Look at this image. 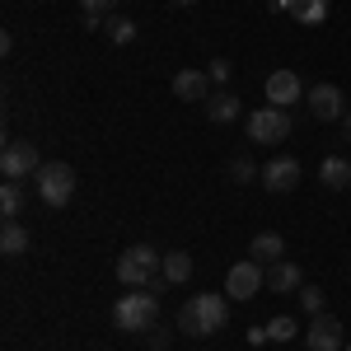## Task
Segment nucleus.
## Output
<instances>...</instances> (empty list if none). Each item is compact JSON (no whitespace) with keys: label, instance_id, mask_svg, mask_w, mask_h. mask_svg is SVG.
I'll use <instances>...</instances> for the list:
<instances>
[{"label":"nucleus","instance_id":"obj_1","mask_svg":"<svg viewBox=\"0 0 351 351\" xmlns=\"http://www.w3.org/2000/svg\"><path fill=\"white\" fill-rule=\"evenodd\" d=\"M230 324V300L216 295V291H202V295H192L183 309H178V328L188 332V337H211L220 328Z\"/></svg>","mask_w":351,"mask_h":351},{"label":"nucleus","instance_id":"obj_2","mask_svg":"<svg viewBox=\"0 0 351 351\" xmlns=\"http://www.w3.org/2000/svg\"><path fill=\"white\" fill-rule=\"evenodd\" d=\"M155 319H160V295L155 291H127L112 304V324L122 332H145V328H155Z\"/></svg>","mask_w":351,"mask_h":351},{"label":"nucleus","instance_id":"obj_3","mask_svg":"<svg viewBox=\"0 0 351 351\" xmlns=\"http://www.w3.org/2000/svg\"><path fill=\"white\" fill-rule=\"evenodd\" d=\"M160 263H164V253H155L150 243H136V248H127V253L117 258V281H122L127 291H145V286L160 276Z\"/></svg>","mask_w":351,"mask_h":351},{"label":"nucleus","instance_id":"obj_4","mask_svg":"<svg viewBox=\"0 0 351 351\" xmlns=\"http://www.w3.org/2000/svg\"><path fill=\"white\" fill-rule=\"evenodd\" d=\"M33 188H38V197H43L47 206H66V202L75 197V169H71V164H43V169L33 173Z\"/></svg>","mask_w":351,"mask_h":351},{"label":"nucleus","instance_id":"obj_5","mask_svg":"<svg viewBox=\"0 0 351 351\" xmlns=\"http://www.w3.org/2000/svg\"><path fill=\"white\" fill-rule=\"evenodd\" d=\"M291 136V112L286 108H253L248 112V141L253 145H276V141H286Z\"/></svg>","mask_w":351,"mask_h":351},{"label":"nucleus","instance_id":"obj_6","mask_svg":"<svg viewBox=\"0 0 351 351\" xmlns=\"http://www.w3.org/2000/svg\"><path fill=\"white\" fill-rule=\"evenodd\" d=\"M43 169V160H38V145L33 141H5V150H0V173L5 178H33Z\"/></svg>","mask_w":351,"mask_h":351},{"label":"nucleus","instance_id":"obj_7","mask_svg":"<svg viewBox=\"0 0 351 351\" xmlns=\"http://www.w3.org/2000/svg\"><path fill=\"white\" fill-rule=\"evenodd\" d=\"M263 286H267V271H263V263H253V258L248 263H234L230 276H225V295L230 300H253Z\"/></svg>","mask_w":351,"mask_h":351},{"label":"nucleus","instance_id":"obj_8","mask_svg":"<svg viewBox=\"0 0 351 351\" xmlns=\"http://www.w3.org/2000/svg\"><path fill=\"white\" fill-rule=\"evenodd\" d=\"M304 347H309V351H347L342 324H337L332 314H314L309 328H304Z\"/></svg>","mask_w":351,"mask_h":351},{"label":"nucleus","instance_id":"obj_9","mask_svg":"<svg viewBox=\"0 0 351 351\" xmlns=\"http://www.w3.org/2000/svg\"><path fill=\"white\" fill-rule=\"evenodd\" d=\"M309 112H314L319 122H342V117H347L342 89H337V84H314V89H309Z\"/></svg>","mask_w":351,"mask_h":351},{"label":"nucleus","instance_id":"obj_10","mask_svg":"<svg viewBox=\"0 0 351 351\" xmlns=\"http://www.w3.org/2000/svg\"><path fill=\"white\" fill-rule=\"evenodd\" d=\"M300 99H304V84H300V75L291 71V66L267 75V104L271 108H291V104H300Z\"/></svg>","mask_w":351,"mask_h":351},{"label":"nucleus","instance_id":"obj_11","mask_svg":"<svg viewBox=\"0 0 351 351\" xmlns=\"http://www.w3.org/2000/svg\"><path fill=\"white\" fill-rule=\"evenodd\" d=\"M300 183V164L291 155H276L271 164H263V188L267 192H291Z\"/></svg>","mask_w":351,"mask_h":351},{"label":"nucleus","instance_id":"obj_12","mask_svg":"<svg viewBox=\"0 0 351 351\" xmlns=\"http://www.w3.org/2000/svg\"><path fill=\"white\" fill-rule=\"evenodd\" d=\"M173 94L188 99V104H206L211 99V75L206 71H178L173 75Z\"/></svg>","mask_w":351,"mask_h":351},{"label":"nucleus","instance_id":"obj_13","mask_svg":"<svg viewBox=\"0 0 351 351\" xmlns=\"http://www.w3.org/2000/svg\"><path fill=\"white\" fill-rule=\"evenodd\" d=\"M239 112H243V104H239V94H230V89H216V94L206 99V117H211L216 127L239 122Z\"/></svg>","mask_w":351,"mask_h":351},{"label":"nucleus","instance_id":"obj_14","mask_svg":"<svg viewBox=\"0 0 351 351\" xmlns=\"http://www.w3.org/2000/svg\"><path fill=\"white\" fill-rule=\"evenodd\" d=\"M253 263H263V267H271V263H281L286 258V239L276 234V230H263V234H253Z\"/></svg>","mask_w":351,"mask_h":351},{"label":"nucleus","instance_id":"obj_15","mask_svg":"<svg viewBox=\"0 0 351 351\" xmlns=\"http://www.w3.org/2000/svg\"><path fill=\"white\" fill-rule=\"evenodd\" d=\"M267 286H271V291H281V295L300 291V286H304V271H300V263H286V258H281V263H271V267H267Z\"/></svg>","mask_w":351,"mask_h":351},{"label":"nucleus","instance_id":"obj_16","mask_svg":"<svg viewBox=\"0 0 351 351\" xmlns=\"http://www.w3.org/2000/svg\"><path fill=\"white\" fill-rule=\"evenodd\" d=\"M286 10H291V19H300L304 28L328 24V0H286Z\"/></svg>","mask_w":351,"mask_h":351},{"label":"nucleus","instance_id":"obj_17","mask_svg":"<svg viewBox=\"0 0 351 351\" xmlns=\"http://www.w3.org/2000/svg\"><path fill=\"white\" fill-rule=\"evenodd\" d=\"M160 276L169 281V286H183L192 276V253H183V248H173V253H164V263H160Z\"/></svg>","mask_w":351,"mask_h":351},{"label":"nucleus","instance_id":"obj_18","mask_svg":"<svg viewBox=\"0 0 351 351\" xmlns=\"http://www.w3.org/2000/svg\"><path fill=\"white\" fill-rule=\"evenodd\" d=\"M319 178H324V188H328V192L347 188V183H351V164L342 160V155H328V160L319 164Z\"/></svg>","mask_w":351,"mask_h":351},{"label":"nucleus","instance_id":"obj_19","mask_svg":"<svg viewBox=\"0 0 351 351\" xmlns=\"http://www.w3.org/2000/svg\"><path fill=\"white\" fill-rule=\"evenodd\" d=\"M24 248H28V230L19 220H5V230H0V253L14 258V253H24Z\"/></svg>","mask_w":351,"mask_h":351},{"label":"nucleus","instance_id":"obj_20","mask_svg":"<svg viewBox=\"0 0 351 351\" xmlns=\"http://www.w3.org/2000/svg\"><path fill=\"white\" fill-rule=\"evenodd\" d=\"M19 206H24V188L14 178H5V188H0V211H5V220L19 216Z\"/></svg>","mask_w":351,"mask_h":351},{"label":"nucleus","instance_id":"obj_21","mask_svg":"<svg viewBox=\"0 0 351 351\" xmlns=\"http://www.w3.org/2000/svg\"><path fill=\"white\" fill-rule=\"evenodd\" d=\"M104 33H108V43H117V47L136 43V24H132V19H122V14H112L108 24H104Z\"/></svg>","mask_w":351,"mask_h":351},{"label":"nucleus","instance_id":"obj_22","mask_svg":"<svg viewBox=\"0 0 351 351\" xmlns=\"http://www.w3.org/2000/svg\"><path fill=\"white\" fill-rule=\"evenodd\" d=\"M230 173H234V183H253V178H263V169H253L248 155H239V160L230 164Z\"/></svg>","mask_w":351,"mask_h":351},{"label":"nucleus","instance_id":"obj_23","mask_svg":"<svg viewBox=\"0 0 351 351\" xmlns=\"http://www.w3.org/2000/svg\"><path fill=\"white\" fill-rule=\"evenodd\" d=\"M300 304H304V314H309V319H314V314H324V291L300 286Z\"/></svg>","mask_w":351,"mask_h":351},{"label":"nucleus","instance_id":"obj_24","mask_svg":"<svg viewBox=\"0 0 351 351\" xmlns=\"http://www.w3.org/2000/svg\"><path fill=\"white\" fill-rule=\"evenodd\" d=\"M267 337H271V342H291V337H295V324H291V319H271Z\"/></svg>","mask_w":351,"mask_h":351},{"label":"nucleus","instance_id":"obj_25","mask_svg":"<svg viewBox=\"0 0 351 351\" xmlns=\"http://www.w3.org/2000/svg\"><path fill=\"white\" fill-rule=\"evenodd\" d=\"M230 71H234V66H230V61H220V56L211 61V66H206V75H211V84H216V89H220L225 80H230Z\"/></svg>","mask_w":351,"mask_h":351},{"label":"nucleus","instance_id":"obj_26","mask_svg":"<svg viewBox=\"0 0 351 351\" xmlns=\"http://www.w3.org/2000/svg\"><path fill=\"white\" fill-rule=\"evenodd\" d=\"M112 5H117V0H80V10H84V14H99V19L108 14Z\"/></svg>","mask_w":351,"mask_h":351},{"label":"nucleus","instance_id":"obj_27","mask_svg":"<svg viewBox=\"0 0 351 351\" xmlns=\"http://www.w3.org/2000/svg\"><path fill=\"white\" fill-rule=\"evenodd\" d=\"M248 342H253V347H263V342H271V337H267V328H248Z\"/></svg>","mask_w":351,"mask_h":351},{"label":"nucleus","instance_id":"obj_28","mask_svg":"<svg viewBox=\"0 0 351 351\" xmlns=\"http://www.w3.org/2000/svg\"><path fill=\"white\" fill-rule=\"evenodd\" d=\"M342 127H347V141H351V112H347V117H342Z\"/></svg>","mask_w":351,"mask_h":351},{"label":"nucleus","instance_id":"obj_29","mask_svg":"<svg viewBox=\"0 0 351 351\" xmlns=\"http://www.w3.org/2000/svg\"><path fill=\"white\" fill-rule=\"evenodd\" d=\"M173 5H197V0H173Z\"/></svg>","mask_w":351,"mask_h":351},{"label":"nucleus","instance_id":"obj_30","mask_svg":"<svg viewBox=\"0 0 351 351\" xmlns=\"http://www.w3.org/2000/svg\"><path fill=\"white\" fill-rule=\"evenodd\" d=\"M347 351H351V342H347Z\"/></svg>","mask_w":351,"mask_h":351}]
</instances>
